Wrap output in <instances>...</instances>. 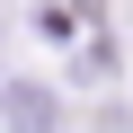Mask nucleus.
<instances>
[{
    "mask_svg": "<svg viewBox=\"0 0 133 133\" xmlns=\"http://www.w3.org/2000/svg\"><path fill=\"white\" fill-rule=\"evenodd\" d=\"M9 115H18V124H53L62 98H53V89H9Z\"/></svg>",
    "mask_w": 133,
    "mask_h": 133,
    "instance_id": "f257e3e1",
    "label": "nucleus"
}]
</instances>
